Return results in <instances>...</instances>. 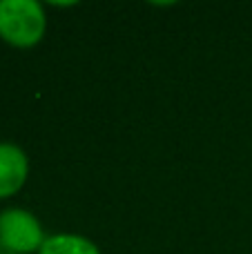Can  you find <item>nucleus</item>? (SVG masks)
<instances>
[{
  "label": "nucleus",
  "instance_id": "nucleus-1",
  "mask_svg": "<svg viewBox=\"0 0 252 254\" xmlns=\"http://www.w3.org/2000/svg\"><path fill=\"white\" fill-rule=\"evenodd\" d=\"M47 29L45 9L36 0H0V38L13 47H34Z\"/></svg>",
  "mask_w": 252,
  "mask_h": 254
},
{
  "label": "nucleus",
  "instance_id": "nucleus-2",
  "mask_svg": "<svg viewBox=\"0 0 252 254\" xmlns=\"http://www.w3.org/2000/svg\"><path fill=\"white\" fill-rule=\"evenodd\" d=\"M0 243L13 254L40 252L45 232L40 221L22 207H9L0 212Z\"/></svg>",
  "mask_w": 252,
  "mask_h": 254
},
{
  "label": "nucleus",
  "instance_id": "nucleus-3",
  "mask_svg": "<svg viewBox=\"0 0 252 254\" xmlns=\"http://www.w3.org/2000/svg\"><path fill=\"white\" fill-rule=\"evenodd\" d=\"M29 174L27 154L13 143H0V198L16 194Z\"/></svg>",
  "mask_w": 252,
  "mask_h": 254
},
{
  "label": "nucleus",
  "instance_id": "nucleus-4",
  "mask_svg": "<svg viewBox=\"0 0 252 254\" xmlns=\"http://www.w3.org/2000/svg\"><path fill=\"white\" fill-rule=\"evenodd\" d=\"M38 254H101L96 243L78 234H54L47 237Z\"/></svg>",
  "mask_w": 252,
  "mask_h": 254
},
{
  "label": "nucleus",
  "instance_id": "nucleus-5",
  "mask_svg": "<svg viewBox=\"0 0 252 254\" xmlns=\"http://www.w3.org/2000/svg\"><path fill=\"white\" fill-rule=\"evenodd\" d=\"M0 254H13V252H9V250H7V248H4V246H2V243H0Z\"/></svg>",
  "mask_w": 252,
  "mask_h": 254
}]
</instances>
